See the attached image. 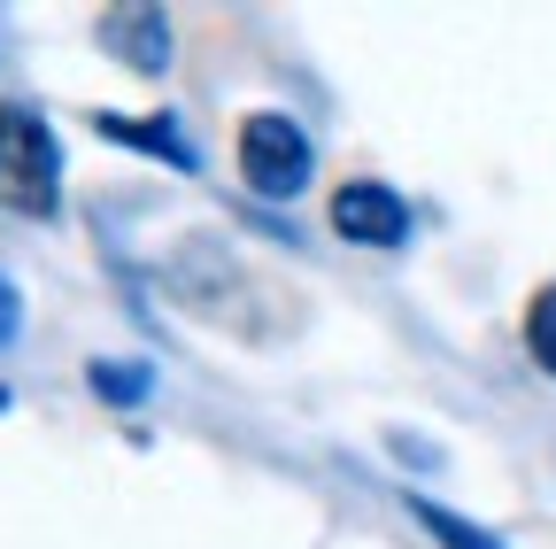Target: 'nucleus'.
I'll use <instances>...</instances> for the list:
<instances>
[{
  "instance_id": "nucleus-1",
  "label": "nucleus",
  "mask_w": 556,
  "mask_h": 549,
  "mask_svg": "<svg viewBox=\"0 0 556 549\" xmlns=\"http://www.w3.org/2000/svg\"><path fill=\"white\" fill-rule=\"evenodd\" d=\"M0 210L9 217H62V140L24 101H0Z\"/></svg>"
},
{
  "instance_id": "nucleus-2",
  "label": "nucleus",
  "mask_w": 556,
  "mask_h": 549,
  "mask_svg": "<svg viewBox=\"0 0 556 549\" xmlns=\"http://www.w3.org/2000/svg\"><path fill=\"white\" fill-rule=\"evenodd\" d=\"M240 178L263 194V201H294L309 178H317V140L302 132V116L287 109H255L240 116Z\"/></svg>"
},
{
  "instance_id": "nucleus-3",
  "label": "nucleus",
  "mask_w": 556,
  "mask_h": 549,
  "mask_svg": "<svg viewBox=\"0 0 556 549\" xmlns=\"http://www.w3.org/2000/svg\"><path fill=\"white\" fill-rule=\"evenodd\" d=\"M332 233L348 248H402L409 240V201L387 178H348L332 194Z\"/></svg>"
},
{
  "instance_id": "nucleus-4",
  "label": "nucleus",
  "mask_w": 556,
  "mask_h": 549,
  "mask_svg": "<svg viewBox=\"0 0 556 549\" xmlns=\"http://www.w3.org/2000/svg\"><path fill=\"white\" fill-rule=\"evenodd\" d=\"M101 39H116V47H131V71H170V24L155 16V9H131V16H109L101 24Z\"/></svg>"
},
{
  "instance_id": "nucleus-5",
  "label": "nucleus",
  "mask_w": 556,
  "mask_h": 549,
  "mask_svg": "<svg viewBox=\"0 0 556 549\" xmlns=\"http://www.w3.org/2000/svg\"><path fill=\"white\" fill-rule=\"evenodd\" d=\"M101 132H109V140H124V148H139V155H163L170 171H193V148L170 132V116H116V109H109Z\"/></svg>"
},
{
  "instance_id": "nucleus-6",
  "label": "nucleus",
  "mask_w": 556,
  "mask_h": 549,
  "mask_svg": "<svg viewBox=\"0 0 556 549\" xmlns=\"http://www.w3.org/2000/svg\"><path fill=\"white\" fill-rule=\"evenodd\" d=\"M409 511H417V526H426L441 549H503V534L471 526L464 511H448V503H433V496H409Z\"/></svg>"
},
{
  "instance_id": "nucleus-7",
  "label": "nucleus",
  "mask_w": 556,
  "mask_h": 549,
  "mask_svg": "<svg viewBox=\"0 0 556 549\" xmlns=\"http://www.w3.org/2000/svg\"><path fill=\"white\" fill-rule=\"evenodd\" d=\"M526 357H533V364L556 379V279H548V287L526 302Z\"/></svg>"
},
{
  "instance_id": "nucleus-8",
  "label": "nucleus",
  "mask_w": 556,
  "mask_h": 549,
  "mask_svg": "<svg viewBox=\"0 0 556 549\" xmlns=\"http://www.w3.org/2000/svg\"><path fill=\"white\" fill-rule=\"evenodd\" d=\"M148 364H131V357H93V395L109 402H148Z\"/></svg>"
},
{
  "instance_id": "nucleus-9",
  "label": "nucleus",
  "mask_w": 556,
  "mask_h": 549,
  "mask_svg": "<svg viewBox=\"0 0 556 549\" xmlns=\"http://www.w3.org/2000/svg\"><path fill=\"white\" fill-rule=\"evenodd\" d=\"M16 325H24V302H16L9 279H0V340H16Z\"/></svg>"
}]
</instances>
